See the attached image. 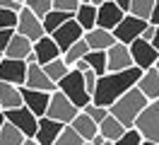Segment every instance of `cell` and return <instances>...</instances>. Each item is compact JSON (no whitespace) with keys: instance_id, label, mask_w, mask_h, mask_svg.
Masks as SVG:
<instances>
[{"instance_id":"obj_1","label":"cell","mask_w":159,"mask_h":145,"mask_svg":"<svg viewBox=\"0 0 159 145\" xmlns=\"http://www.w3.org/2000/svg\"><path fill=\"white\" fill-rule=\"evenodd\" d=\"M140 73H142L140 68L130 65V68H123V70H109V73L99 75L97 77V87L92 92V104H99V106L109 109L125 89H130L138 82Z\"/></svg>"},{"instance_id":"obj_2","label":"cell","mask_w":159,"mask_h":145,"mask_svg":"<svg viewBox=\"0 0 159 145\" xmlns=\"http://www.w3.org/2000/svg\"><path fill=\"white\" fill-rule=\"evenodd\" d=\"M147 102H149V99L142 94L135 85H133L130 89H125V92H123V94H120L118 99L109 106V114L116 116V118H118L125 128H130V126H133V121H135V116L145 109V104H147Z\"/></svg>"},{"instance_id":"obj_3","label":"cell","mask_w":159,"mask_h":145,"mask_svg":"<svg viewBox=\"0 0 159 145\" xmlns=\"http://www.w3.org/2000/svg\"><path fill=\"white\" fill-rule=\"evenodd\" d=\"M56 87H58L77 109H82V106H87L92 102V94L84 89V80H82V73H80L77 68H70L68 73L56 82Z\"/></svg>"},{"instance_id":"obj_4","label":"cell","mask_w":159,"mask_h":145,"mask_svg":"<svg viewBox=\"0 0 159 145\" xmlns=\"http://www.w3.org/2000/svg\"><path fill=\"white\" fill-rule=\"evenodd\" d=\"M133 128L142 135V140L159 143V97L157 99H149L145 104V109L135 116Z\"/></svg>"},{"instance_id":"obj_5","label":"cell","mask_w":159,"mask_h":145,"mask_svg":"<svg viewBox=\"0 0 159 145\" xmlns=\"http://www.w3.org/2000/svg\"><path fill=\"white\" fill-rule=\"evenodd\" d=\"M77 111L80 109L72 104L60 89H53L51 97H48V104H46V114L43 116H48V118H53V121H60V123H70L72 116L77 114Z\"/></svg>"},{"instance_id":"obj_6","label":"cell","mask_w":159,"mask_h":145,"mask_svg":"<svg viewBox=\"0 0 159 145\" xmlns=\"http://www.w3.org/2000/svg\"><path fill=\"white\" fill-rule=\"evenodd\" d=\"M147 24H149L147 19L135 17V15L125 12V15L120 17V22L111 29V34H113V39H116V41H120V44H125V46H128L133 39H138L140 34H142V29L147 27Z\"/></svg>"},{"instance_id":"obj_7","label":"cell","mask_w":159,"mask_h":145,"mask_svg":"<svg viewBox=\"0 0 159 145\" xmlns=\"http://www.w3.org/2000/svg\"><path fill=\"white\" fill-rule=\"evenodd\" d=\"M128 48H130V58H133V65L135 68H140V70H145V68H152L154 65V60L159 58V53H157V48L152 46L149 41H145V39H133L128 44Z\"/></svg>"},{"instance_id":"obj_8","label":"cell","mask_w":159,"mask_h":145,"mask_svg":"<svg viewBox=\"0 0 159 145\" xmlns=\"http://www.w3.org/2000/svg\"><path fill=\"white\" fill-rule=\"evenodd\" d=\"M15 31L27 36L29 41H36L39 36H43V24H41V17H36L31 10L22 7L17 12V24H15Z\"/></svg>"},{"instance_id":"obj_9","label":"cell","mask_w":159,"mask_h":145,"mask_svg":"<svg viewBox=\"0 0 159 145\" xmlns=\"http://www.w3.org/2000/svg\"><path fill=\"white\" fill-rule=\"evenodd\" d=\"M5 121H10L15 128H20L24 138H34V131H36V116L31 114L27 106H15V109H7L5 111Z\"/></svg>"},{"instance_id":"obj_10","label":"cell","mask_w":159,"mask_h":145,"mask_svg":"<svg viewBox=\"0 0 159 145\" xmlns=\"http://www.w3.org/2000/svg\"><path fill=\"white\" fill-rule=\"evenodd\" d=\"M27 77V60L20 58H5L0 60V82H12V85H24Z\"/></svg>"},{"instance_id":"obj_11","label":"cell","mask_w":159,"mask_h":145,"mask_svg":"<svg viewBox=\"0 0 159 145\" xmlns=\"http://www.w3.org/2000/svg\"><path fill=\"white\" fill-rule=\"evenodd\" d=\"M82 34H84V29L80 27L77 22H75V17H70L68 22H63L53 34H48L53 41H56V46L60 48V53L65 51V48L70 46V44H75L77 39H82Z\"/></svg>"},{"instance_id":"obj_12","label":"cell","mask_w":159,"mask_h":145,"mask_svg":"<svg viewBox=\"0 0 159 145\" xmlns=\"http://www.w3.org/2000/svg\"><path fill=\"white\" fill-rule=\"evenodd\" d=\"M20 92H22V104L29 109L31 114L36 116H43L46 114V104H48V97L51 92H43V89H31V87H20Z\"/></svg>"},{"instance_id":"obj_13","label":"cell","mask_w":159,"mask_h":145,"mask_svg":"<svg viewBox=\"0 0 159 145\" xmlns=\"http://www.w3.org/2000/svg\"><path fill=\"white\" fill-rule=\"evenodd\" d=\"M133 65V58H130V48L120 41H113L106 48V73L109 70H123V68Z\"/></svg>"},{"instance_id":"obj_14","label":"cell","mask_w":159,"mask_h":145,"mask_svg":"<svg viewBox=\"0 0 159 145\" xmlns=\"http://www.w3.org/2000/svg\"><path fill=\"white\" fill-rule=\"evenodd\" d=\"M65 123H60V121H53L48 116H39L36 118V131H34V140L39 145H53V140L58 138L60 128Z\"/></svg>"},{"instance_id":"obj_15","label":"cell","mask_w":159,"mask_h":145,"mask_svg":"<svg viewBox=\"0 0 159 145\" xmlns=\"http://www.w3.org/2000/svg\"><path fill=\"white\" fill-rule=\"evenodd\" d=\"M24 87H31V89H43V92H53V89H58V87H56V82H53V80L43 73V68H41L39 63H27Z\"/></svg>"},{"instance_id":"obj_16","label":"cell","mask_w":159,"mask_h":145,"mask_svg":"<svg viewBox=\"0 0 159 145\" xmlns=\"http://www.w3.org/2000/svg\"><path fill=\"white\" fill-rule=\"evenodd\" d=\"M125 15V10H120L116 2L104 0L101 5H97V27L101 29H113L120 22V17Z\"/></svg>"},{"instance_id":"obj_17","label":"cell","mask_w":159,"mask_h":145,"mask_svg":"<svg viewBox=\"0 0 159 145\" xmlns=\"http://www.w3.org/2000/svg\"><path fill=\"white\" fill-rule=\"evenodd\" d=\"M31 53L36 58V63L43 65V63H48V60L60 56V48L56 46V41H53L48 34H43V36H39L36 41H31Z\"/></svg>"},{"instance_id":"obj_18","label":"cell","mask_w":159,"mask_h":145,"mask_svg":"<svg viewBox=\"0 0 159 145\" xmlns=\"http://www.w3.org/2000/svg\"><path fill=\"white\" fill-rule=\"evenodd\" d=\"M135 87H138L147 99H157V97H159V70L154 65H152V68H145V70L140 73Z\"/></svg>"},{"instance_id":"obj_19","label":"cell","mask_w":159,"mask_h":145,"mask_svg":"<svg viewBox=\"0 0 159 145\" xmlns=\"http://www.w3.org/2000/svg\"><path fill=\"white\" fill-rule=\"evenodd\" d=\"M82 39L87 41L89 51H106V48L116 41V39H113V34H111V29H101V27L87 29V31L82 34Z\"/></svg>"},{"instance_id":"obj_20","label":"cell","mask_w":159,"mask_h":145,"mask_svg":"<svg viewBox=\"0 0 159 145\" xmlns=\"http://www.w3.org/2000/svg\"><path fill=\"white\" fill-rule=\"evenodd\" d=\"M29 53H31V41L27 36L17 34V31L10 36L7 46H5V51H2V56H5V58H20V60H24Z\"/></svg>"},{"instance_id":"obj_21","label":"cell","mask_w":159,"mask_h":145,"mask_svg":"<svg viewBox=\"0 0 159 145\" xmlns=\"http://www.w3.org/2000/svg\"><path fill=\"white\" fill-rule=\"evenodd\" d=\"M68 126H70V128H72V131L80 135V138H82V140H92L94 135L99 133L97 123H94V121H92V118L84 114V111H77V114L72 116V121H70Z\"/></svg>"},{"instance_id":"obj_22","label":"cell","mask_w":159,"mask_h":145,"mask_svg":"<svg viewBox=\"0 0 159 145\" xmlns=\"http://www.w3.org/2000/svg\"><path fill=\"white\" fill-rule=\"evenodd\" d=\"M15 106H22L20 85L0 82V109H2V111H7V109H15Z\"/></svg>"},{"instance_id":"obj_23","label":"cell","mask_w":159,"mask_h":145,"mask_svg":"<svg viewBox=\"0 0 159 145\" xmlns=\"http://www.w3.org/2000/svg\"><path fill=\"white\" fill-rule=\"evenodd\" d=\"M97 128H99V135L104 138V140H116V138H120V133L125 131V126L120 123L116 116H111V114H106L104 118H101L99 123H97Z\"/></svg>"},{"instance_id":"obj_24","label":"cell","mask_w":159,"mask_h":145,"mask_svg":"<svg viewBox=\"0 0 159 145\" xmlns=\"http://www.w3.org/2000/svg\"><path fill=\"white\" fill-rule=\"evenodd\" d=\"M72 17H75V22H77L84 31L92 29V27H97V5H92V2H80L77 10L72 12Z\"/></svg>"},{"instance_id":"obj_25","label":"cell","mask_w":159,"mask_h":145,"mask_svg":"<svg viewBox=\"0 0 159 145\" xmlns=\"http://www.w3.org/2000/svg\"><path fill=\"white\" fill-rule=\"evenodd\" d=\"M72 17V12H65V10H53L51 7L43 17H41V24H43V34H53L56 29L63 24V22H68Z\"/></svg>"},{"instance_id":"obj_26","label":"cell","mask_w":159,"mask_h":145,"mask_svg":"<svg viewBox=\"0 0 159 145\" xmlns=\"http://www.w3.org/2000/svg\"><path fill=\"white\" fill-rule=\"evenodd\" d=\"M87 51H89L87 41H84V39H77L75 44H70V46L65 48L63 53H60V58L65 60V65H70V68H72L75 63H77V60H82V56H84Z\"/></svg>"},{"instance_id":"obj_27","label":"cell","mask_w":159,"mask_h":145,"mask_svg":"<svg viewBox=\"0 0 159 145\" xmlns=\"http://www.w3.org/2000/svg\"><path fill=\"white\" fill-rule=\"evenodd\" d=\"M82 63L92 68L97 75H104L106 73V51H87L82 56Z\"/></svg>"},{"instance_id":"obj_28","label":"cell","mask_w":159,"mask_h":145,"mask_svg":"<svg viewBox=\"0 0 159 145\" xmlns=\"http://www.w3.org/2000/svg\"><path fill=\"white\" fill-rule=\"evenodd\" d=\"M22 140H24V133L15 128L10 121L0 126V145H22Z\"/></svg>"},{"instance_id":"obj_29","label":"cell","mask_w":159,"mask_h":145,"mask_svg":"<svg viewBox=\"0 0 159 145\" xmlns=\"http://www.w3.org/2000/svg\"><path fill=\"white\" fill-rule=\"evenodd\" d=\"M41 68H43V73H46V75H48L53 82H58L60 77H63V75L70 70V65H65V60H63L60 56L53 58V60H48V63H43Z\"/></svg>"},{"instance_id":"obj_30","label":"cell","mask_w":159,"mask_h":145,"mask_svg":"<svg viewBox=\"0 0 159 145\" xmlns=\"http://www.w3.org/2000/svg\"><path fill=\"white\" fill-rule=\"evenodd\" d=\"M152 5H154V0H128V12H130V15H135V17L147 19Z\"/></svg>"},{"instance_id":"obj_31","label":"cell","mask_w":159,"mask_h":145,"mask_svg":"<svg viewBox=\"0 0 159 145\" xmlns=\"http://www.w3.org/2000/svg\"><path fill=\"white\" fill-rule=\"evenodd\" d=\"M80 143H84V140H82V138H80V135L75 133V131H72V128H70L68 123L60 128L58 138L53 140V145H80Z\"/></svg>"},{"instance_id":"obj_32","label":"cell","mask_w":159,"mask_h":145,"mask_svg":"<svg viewBox=\"0 0 159 145\" xmlns=\"http://www.w3.org/2000/svg\"><path fill=\"white\" fill-rule=\"evenodd\" d=\"M24 7L31 10L36 17H43V15L53 7V0H24Z\"/></svg>"},{"instance_id":"obj_33","label":"cell","mask_w":159,"mask_h":145,"mask_svg":"<svg viewBox=\"0 0 159 145\" xmlns=\"http://www.w3.org/2000/svg\"><path fill=\"white\" fill-rule=\"evenodd\" d=\"M142 143V135L130 126V128H125L123 133H120V138H116L113 140V145H140Z\"/></svg>"},{"instance_id":"obj_34","label":"cell","mask_w":159,"mask_h":145,"mask_svg":"<svg viewBox=\"0 0 159 145\" xmlns=\"http://www.w3.org/2000/svg\"><path fill=\"white\" fill-rule=\"evenodd\" d=\"M80 111H84V114L89 116L92 121H94V123H99L101 118H104V116L109 114V109H106V106H99V104H87V106H82V109H80Z\"/></svg>"},{"instance_id":"obj_35","label":"cell","mask_w":159,"mask_h":145,"mask_svg":"<svg viewBox=\"0 0 159 145\" xmlns=\"http://www.w3.org/2000/svg\"><path fill=\"white\" fill-rule=\"evenodd\" d=\"M15 24H17V12L0 7V29H15Z\"/></svg>"},{"instance_id":"obj_36","label":"cell","mask_w":159,"mask_h":145,"mask_svg":"<svg viewBox=\"0 0 159 145\" xmlns=\"http://www.w3.org/2000/svg\"><path fill=\"white\" fill-rule=\"evenodd\" d=\"M80 73H82V80H84V89H87V92H94V87H97V73H94V70H92V68H84V70H80Z\"/></svg>"},{"instance_id":"obj_37","label":"cell","mask_w":159,"mask_h":145,"mask_svg":"<svg viewBox=\"0 0 159 145\" xmlns=\"http://www.w3.org/2000/svg\"><path fill=\"white\" fill-rule=\"evenodd\" d=\"M80 0H53V10H65V12H75Z\"/></svg>"},{"instance_id":"obj_38","label":"cell","mask_w":159,"mask_h":145,"mask_svg":"<svg viewBox=\"0 0 159 145\" xmlns=\"http://www.w3.org/2000/svg\"><path fill=\"white\" fill-rule=\"evenodd\" d=\"M0 7L12 10V12H20V10L24 7V2H20V0H0Z\"/></svg>"},{"instance_id":"obj_39","label":"cell","mask_w":159,"mask_h":145,"mask_svg":"<svg viewBox=\"0 0 159 145\" xmlns=\"http://www.w3.org/2000/svg\"><path fill=\"white\" fill-rule=\"evenodd\" d=\"M147 22H149V24H154V27H159V0H154V5H152V10H149Z\"/></svg>"},{"instance_id":"obj_40","label":"cell","mask_w":159,"mask_h":145,"mask_svg":"<svg viewBox=\"0 0 159 145\" xmlns=\"http://www.w3.org/2000/svg\"><path fill=\"white\" fill-rule=\"evenodd\" d=\"M12 34H15V29H0V53L5 51V46H7V41H10Z\"/></svg>"},{"instance_id":"obj_41","label":"cell","mask_w":159,"mask_h":145,"mask_svg":"<svg viewBox=\"0 0 159 145\" xmlns=\"http://www.w3.org/2000/svg\"><path fill=\"white\" fill-rule=\"evenodd\" d=\"M149 44L157 48V53H159V27H154V36H152V41H149Z\"/></svg>"},{"instance_id":"obj_42","label":"cell","mask_w":159,"mask_h":145,"mask_svg":"<svg viewBox=\"0 0 159 145\" xmlns=\"http://www.w3.org/2000/svg\"><path fill=\"white\" fill-rule=\"evenodd\" d=\"M111 2H116L120 10H125V12H128V0H111Z\"/></svg>"},{"instance_id":"obj_43","label":"cell","mask_w":159,"mask_h":145,"mask_svg":"<svg viewBox=\"0 0 159 145\" xmlns=\"http://www.w3.org/2000/svg\"><path fill=\"white\" fill-rule=\"evenodd\" d=\"M89 143H92V145H101V143H104V138H101V135L97 133V135H94V138L89 140Z\"/></svg>"},{"instance_id":"obj_44","label":"cell","mask_w":159,"mask_h":145,"mask_svg":"<svg viewBox=\"0 0 159 145\" xmlns=\"http://www.w3.org/2000/svg\"><path fill=\"white\" fill-rule=\"evenodd\" d=\"M22 145H39V143H36L34 138H24V140H22Z\"/></svg>"},{"instance_id":"obj_45","label":"cell","mask_w":159,"mask_h":145,"mask_svg":"<svg viewBox=\"0 0 159 145\" xmlns=\"http://www.w3.org/2000/svg\"><path fill=\"white\" fill-rule=\"evenodd\" d=\"M5 123V111H2V109H0V126Z\"/></svg>"},{"instance_id":"obj_46","label":"cell","mask_w":159,"mask_h":145,"mask_svg":"<svg viewBox=\"0 0 159 145\" xmlns=\"http://www.w3.org/2000/svg\"><path fill=\"white\" fill-rule=\"evenodd\" d=\"M140 145H157V143H152V140H142Z\"/></svg>"},{"instance_id":"obj_47","label":"cell","mask_w":159,"mask_h":145,"mask_svg":"<svg viewBox=\"0 0 159 145\" xmlns=\"http://www.w3.org/2000/svg\"><path fill=\"white\" fill-rule=\"evenodd\" d=\"M92 5H101V2H104V0H89Z\"/></svg>"},{"instance_id":"obj_48","label":"cell","mask_w":159,"mask_h":145,"mask_svg":"<svg viewBox=\"0 0 159 145\" xmlns=\"http://www.w3.org/2000/svg\"><path fill=\"white\" fill-rule=\"evenodd\" d=\"M154 68H157V70H159V58H157V60H154Z\"/></svg>"},{"instance_id":"obj_49","label":"cell","mask_w":159,"mask_h":145,"mask_svg":"<svg viewBox=\"0 0 159 145\" xmlns=\"http://www.w3.org/2000/svg\"><path fill=\"white\" fill-rule=\"evenodd\" d=\"M101 145H113V143H111V140H104V143H101Z\"/></svg>"},{"instance_id":"obj_50","label":"cell","mask_w":159,"mask_h":145,"mask_svg":"<svg viewBox=\"0 0 159 145\" xmlns=\"http://www.w3.org/2000/svg\"><path fill=\"white\" fill-rule=\"evenodd\" d=\"M80 145H92V143H89V140H84V143H80Z\"/></svg>"},{"instance_id":"obj_51","label":"cell","mask_w":159,"mask_h":145,"mask_svg":"<svg viewBox=\"0 0 159 145\" xmlns=\"http://www.w3.org/2000/svg\"><path fill=\"white\" fill-rule=\"evenodd\" d=\"M80 2H89V0H80Z\"/></svg>"},{"instance_id":"obj_52","label":"cell","mask_w":159,"mask_h":145,"mask_svg":"<svg viewBox=\"0 0 159 145\" xmlns=\"http://www.w3.org/2000/svg\"><path fill=\"white\" fill-rule=\"evenodd\" d=\"M0 60H2V53H0Z\"/></svg>"},{"instance_id":"obj_53","label":"cell","mask_w":159,"mask_h":145,"mask_svg":"<svg viewBox=\"0 0 159 145\" xmlns=\"http://www.w3.org/2000/svg\"><path fill=\"white\" fill-rule=\"evenodd\" d=\"M20 2H24V0H20Z\"/></svg>"},{"instance_id":"obj_54","label":"cell","mask_w":159,"mask_h":145,"mask_svg":"<svg viewBox=\"0 0 159 145\" xmlns=\"http://www.w3.org/2000/svg\"><path fill=\"white\" fill-rule=\"evenodd\" d=\"M157 145H159V143H157Z\"/></svg>"}]
</instances>
